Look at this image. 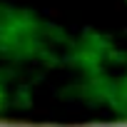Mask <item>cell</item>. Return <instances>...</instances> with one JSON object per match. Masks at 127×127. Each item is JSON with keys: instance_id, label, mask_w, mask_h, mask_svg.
<instances>
[{"instance_id": "1", "label": "cell", "mask_w": 127, "mask_h": 127, "mask_svg": "<svg viewBox=\"0 0 127 127\" xmlns=\"http://www.w3.org/2000/svg\"><path fill=\"white\" fill-rule=\"evenodd\" d=\"M0 107H3V92H0Z\"/></svg>"}]
</instances>
